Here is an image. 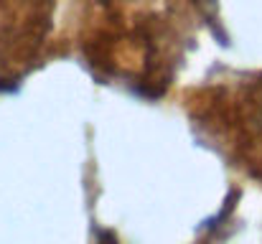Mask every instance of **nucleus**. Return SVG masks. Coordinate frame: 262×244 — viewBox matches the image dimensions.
Returning a JSON list of instances; mask_svg holds the SVG:
<instances>
[]
</instances>
